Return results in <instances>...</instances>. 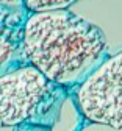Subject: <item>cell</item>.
Returning a JSON list of instances; mask_svg holds the SVG:
<instances>
[{
  "instance_id": "4",
  "label": "cell",
  "mask_w": 122,
  "mask_h": 131,
  "mask_svg": "<svg viewBox=\"0 0 122 131\" xmlns=\"http://www.w3.org/2000/svg\"><path fill=\"white\" fill-rule=\"evenodd\" d=\"M27 8L24 0H0V30L22 35L27 20Z\"/></svg>"
},
{
  "instance_id": "1",
  "label": "cell",
  "mask_w": 122,
  "mask_h": 131,
  "mask_svg": "<svg viewBox=\"0 0 122 131\" xmlns=\"http://www.w3.org/2000/svg\"><path fill=\"white\" fill-rule=\"evenodd\" d=\"M27 64L58 86L80 84L107 58L102 30L69 9L30 13L22 28Z\"/></svg>"
},
{
  "instance_id": "2",
  "label": "cell",
  "mask_w": 122,
  "mask_h": 131,
  "mask_svg": "<svg viewBox=\"0 0 122 131\" xmlns=\"http://www.w3.org/2000/svg\"><path fill=\"white\" fill-rule=\"evenodd\" d=\"M74 98L89 123L122 128V52L103 59L77 86Z\"/></svg>"
},
{
  "instance_id": "7",
  "label": "cell",
  "mask_w": 122,
  "mask_h": 131,
  "mask_svg": "<svg viewBox=\"0 0 122 131\" xmlns=\"http://www.w3.org/2000/svg\"><path fill=\"white\" fill-rule=\"evenodd\" d=\"M80 131H122V128H113V126H107V125H99V123H88Z\"/></svg>"
},
{
  "instance_id": "6",
  "label": "cell",
  "mask_w": 122,
  "mask_h": 131,
  "mask_svg": "<svg viewBox=\"0 0 122 131\" xmlns=\"http://www.w3.org/2000/svg\"><path fill=\"white\" fill-rule=\"evenodd\" d=\"M77 0H24V5L28 13H44V11H57L67 9Z\"/></svg>"
},
{
  "instance_id": "3",
  "label": "cell",
  "mask_w": 122,
  "mask_h": 131,
  "mask_svg": "<svg viewBox=\"0 0 122 131\" xmlns=\"http://www.w3.org/2000/svg\"><path fill=\"white\" fill-rule=\"evenodd\" d=\"M53 86L30 64L0 73V126H16L33 119L52 95Z\"/></svg>"
},
{
  "instance_id": "5",
  "label": "cell",
  "mask_w": 122,
  "mask_h": 131,
  "mask_svg": "<svg viewBox=\"0 0 122 131\" xmlns=\"http://www.w3.org/2000/svg\"><path fill=\"white\" fill-rule=\"evenodd\" d=\"M19 58L25 59L22 53V35L0 30V73L22 66L16 64Z\"/></svg>"
}]
</instances>
